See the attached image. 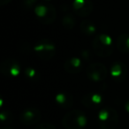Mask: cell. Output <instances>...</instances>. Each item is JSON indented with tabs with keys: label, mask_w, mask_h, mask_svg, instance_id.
Segmentation results:
<instances>
[{
	"label": "cell",
	"mask_w": 129,
	"mask_h": 129,
	"mask_svg": "<svg viewBox=\"0 0 129 129\" xmlns=\"http://www.w3.org/2000/svg\"><path fill=\"white\" fill-rule=\"evenodd\" d=\"M92 48L95 54L98 57H110L114 50L112 38L111 36L104 33L96 35L92 42Z\"/></svg>",
	"instance_id": "1"
},
{
	"label": "cell",
	"mask_w": 129,
	"mask_h": 129,
	"mask_svg": "<svg viewBox=\"0 0 129 129\" xmlns=\"http://www.w3.org/2000/svg\"><path fill=\"white\" fill-rule=\"evenodd\" d=\"M87 123L86 114L80 110H72L64 115L62 119V125L67 129H84Z\"/></svg>",
	"instance_id": "2"
},
{
	"label": "cell",
	"mask_w": 129,
	"mask_h": 129,
	"mask_svg": "<svg viewBox=\"0 0 129 129\" xmlns=\"http://www.w3.org/2000/svg\"><path fill=\"white\" fill-rule=\"evenodd\" d=\"M98 122L101 129H115L118 123V114L111 107H104L98 113Z\"/></svg>",
	"instance_id": "3"
},
{
	"label": "cell",
	"mask_w": 129,
	"mask_h": 129,
	"mask_svg": "<svg viewBox=\"0 0 129 129\" xmlns=\"http://www.w3.org/2000/svg\"><path fill=\"white\" fill-rule=\"evenodd\" d=\"M34 50L37 57L43 61H49L54 57L57 51L55 43L49 39H42L36 43Z\"/></svg>",
	"instance_id": "4"
},
{
	"label": "cell",
	"mask_w": 129,
	"mask_h": 129,
	"mask_svg": "<svg viewBox=\"0 0 129 129\" xmlns=\"http://www.w3.org/2000/svg\"><path fill=\"white\" fill-rule=\"evenodd\" d=\"M35 13L41 23L49 25L55 21L57 12L52 5H37L35 7Z\"/></svg>",
	"instance_id": "5"
},
{
	"label": "cell",
	"mask_w": 129,
	"mask_h": 129,
	"mask_svg": "<svg viewBox=\"0 0 129 129\" xmlns=\"http://www.w3.org/2000/svg\"><path fill=\"white\" fill-rule=\"evenodd\" d=\"M0 72L6 78H16L21 74V66L13 58H6L0 64Z\"/></svg>",
	"instance_id": "6"
},
{
	"label": "cell",
	"mask_w": 129,
	"mask_h": 129,
	"mask_svg": "<svg viewBox=\"0 0 129 129\" xmlns=\"http://www.w3.org/2000/svg\"><path fill=\"white\" fill-rule=\"evenodd\" d=\"M87 77L94 82H99L106 79L108 74L107 67L101 63H92L86 68Z\"/></svg>",
	"instance_id": "7"
},
{
	"label": "cell",
	"mask_w": 129,
	"mask_h": 129,
	"mask_svg": "<svg viewBox=\"0 0 129 129\" xmlns=\"http://www.w3.org/2000/svg\"><path fill=\"white\" fill-rule=\"evenodd\" d=\"M74 13L79 17H88L93 12V2L91 0H74L72 4Z\"/></svg>",
	"instance_id": "8"
},
{
	"label": "cell",
	"mask_w": 129,
	"mask_h": 129,
	"mask_svg": "<svg viewBox=\"0 0 129 129\" xmlns=\"http://www.w3.org/2000/svg\"><path fill=\"white\" fill-rule=\"evenodd\" d=\"M42 113L39 109L29 107L25 109L20 114V121L25 125H33L41 120Z\"/></svg>",
	"instance_id": "9"
},
{
	"label": "cell",
	"mask_w": 129,
	"mask_h": 129,
	"mask_svg": "<svg viewBox=\"0 0 129 129\" xmlns=\"http://www.w3.org/2000/svg\"><path fill=\"white\" fill-rule=\"evenodd\" d=\"M110 74L114 81L117 83H121L125 81L127 77V67L123 62L117 61L111 64V69H110Z\"/></svg>",
	"instance_id": "10"
},
{
	"label": "cell",
	"mask_w": 129,
	"mask_h": 129,
	"mask_svg": "<svg viewBox=\"0 0 129 129\" xmlns=\"http://www.w3.org/2000/svg\"><path fill=\"white\" fill-rule=\"evenodd\" d=\"M104 98L103 95L97 92H90L81 98V104L89 109H98L104 104Z\"/></svg>",
	"instance_id": "11"
},
{
	"label": "cell",
	"mask_w": 129,
	"mask_h": 129,
	"mask_svg": "<svg viewBox=\"0 0 129 129\" xmlns=\"http://www.w3.org/2000/svg\"><path fill=\"white\" fill-rule=\"evenodd\" d=\"M83 62L80 57H72L67 59L64 63V69L67 73L70 74H76L83 70Z\"/></svg>",
	"instance_id": "12"
},
{
	"label": "cell",
	"mask_w": 129,
	"mask_h": 129,
	"mask_svg": "<svg viewBox=\"0 0 129 129\" xmlns=\"http://www.w3.org/2000/svg\"><path fill=\"white\" fill-rule=\"evenodd\" d=\"M55 102L59 107L69 109L74 105V97L68 92L61 91L55 95Z\"/></svg>",
	"instance_id": "13"
},
{
	"label": "cell",
	"mask_w": 129,
	"mask_h": 129,
	"mask_svg": "<svg viewBox=\"0 0 129 129\" xmlns=\"http://www.w3.org/2000/svg\"><path fill=\"white\" fill-rule=\"evenodd\" d=\"M117 49L124 54L129 53V34H121L116 41Z\"/></svg>",
	"instance_id": "14"
},
{
	"label": "cell",
	"mask_w": 129,
	"mask_h": 129,
	"mask_svg": "<svg viewBox=\"0 0 129 129\" xmlns=\"http://www.w3.org/2000/svg\"><path fill=\"white\" fill-rule=\"evenodd\" d=\"M80 29L81 33L88 36H94L96 33V27L92 21L88 20H84L80 24Z\"/></svg>",
	"instance_id": "15"
},
{
	"label": "cell",
	"mask_w": 129,
	"mask_h": 129,
	"mask_svg": "<svg viewBox=\"0 0 129 129\" xmlns=\"http://www.w3.org/2000/svg\"><path fill=\"white\" fill-rule=\"evenodd\" d=\"M24 75L27 81L31 82H37L41 79V74L38 72L37 69L34 67H27L24 70Z\"/></svg>",
	"instance_id": "16"
},
{
	"label": "cell",
	"mask_w": 129,
	"mask_h": 129,
	"mask_svg": "<svg viewBox=\"0 0 129 129\" xmlns=\"http://www.w3.org/2000/svg\"><path fill=\"white\" fill-rule=\"evenodd\" d=\"M61 23L66 29H73L76 25V20L72 13H66L63 16Z\"/></svg>",
	"instance_id": "17"
},
{
	"label": "cell",
	"mask_w": 129,
	"mask_h": 129,
	"mask_svg": "<svg viewBox=\"0 0 129 129\" xmlns=\"http://www.w3.org/2000/svg\"><path fill=\"white\" fill-rule=\"evenodd\" d=\"M0 119H1L2 124H4V125H8V124H11L12 122H13V115L10 111L5 110V111H2L1 113H0Z\"/></svg>",
	"instance_id": "18"
},
{
	"label": "cell",
	"mask_w": 129,
	"mask_h": 129,
	"mask_svg": "<svg viewBox=\"0 0 129 129\" xmlns=\"http://www.w3.org/2000/svg\"><path fill=\"white\" fill-rule=\"evenodd\" d=\"M36 3H37V0H23V6L27 9H32V8H34Z\"/></svg>",
	"instance_id": "19"
},
{
	"label": "cell",
	"mask_w": 129,
	"mask_h": 129,
	"mask_svg": "<svg viewBox=\"0 0 129 129\" xmlns=\"http://www.w3.org/2000/svg\"><path fill=\"white\" fill-rule=\"evenodd\" d=\"M34 129H56L52 124L50 123H42L37 125Z\"/></svg>",
	"instance_id": "20"
},
{
	"label": "cell",
	"mask_w": 129,
	"mask_h": 129,
	"mask_svg": "<svg viewBox=\"0 0 129 129\" xmlns=\"http://www.w3.org/2000/svg\"><path fill=\"white\" fill-rule=\"evenodd\" d=\"M11 1L12 0H0V6H6V5H8Z\"/></svg>",
	"instance_id": "21"
},
{
	"label": "cell",
	"mask_w": 129,
	"mask_h": 129,
	"mask_svg": "<svg viewBox=\"0 0 129 129\" xmlns=\"http://www.w3.org/2000/svg\"><path fill=\"white\" fill-rule=\"evenodd\" d=\"M125 111H126V112L129 113V98L127 99V100L125 101Z\"/></svg>",
	"instance_id": "22"
},
{
	"label": "cell",
	"mask_w": 129,
	"mask_h": 129,
	"mask_svg": "<svg viewBox=\"0 0 129 129\" xmlns=\"http://www.w3.org/2000/svg\"><path fill=\"white\" fill-rule=\"evenodd\" d=\"M2 129H14V128H13V127H9V126H6V127H3Z\"/></svg>",
	"instance_id": "23"
},
{
	"label": "cell",
	"mask_w": 129,
	"mask_h": 129,
	"mask_svg": "<svg viewBox=\"0 0 129 129\" xmlns=\"http://www.w3.org/2000/svg\"><path fill=\"white\" fill-rule=\"evenodd\" d=\"M46 1H50V0H46Z\"/></svg>",
	"instance_id": "24"
}]
</instances>
